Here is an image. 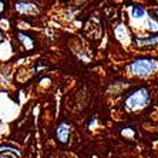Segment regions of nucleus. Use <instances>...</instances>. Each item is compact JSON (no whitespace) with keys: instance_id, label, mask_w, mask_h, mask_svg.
Wrapping results in <instances>:
<instances>
[{"instance_id":"nucleus-1","label":"nucleus","mask_w":158,"mask_h":158,"mask_svg":"<svg viewBox=\"0 0 158 158\" xmlns=\"http://www.w3.org/2000/svg\"><path fill=\"white\" fill-rule=\"evenodd\" d=\"M155 61L152 59H138L130 66V71L135 76H148L155 70Z\"/></svg>"},{"instance_id":"nucleus-2","label":"nucleus","mask_w":158,"mask_h":158,"mask_svg":"<svg viewBox=\"0 0 158 158\" xmlns=\"http://www.w3.org/2000/svg\"><path fill=\"white\" fill-rule=\"evenodd\" d=\"M150 101V96H148V91L145 88H140L137 90L135 93H132L131 96L127 98L125 104L128 108L131 110H135V108H141V107H145Z\"/></svg>"},{"instance_id":"nucleus-3","label":"nucleus","mask_w":158,"mask_h":158,"mask_svg":"<svg viewBox=\"0 0 158 158\" xmlns=\"http://www.w3.org/2000/svg\"><path fill=\"white\" fill-rule=\"evenodd\" d=\"M16 9L22 15H36L37 13L36 4L31 3V2H23V0H20V2L16 3Z\"/></svg>"},{"instance_id":"nucleus-4","label":"nucleus","mask_w":158,"mask_h":158,"mask_svg":"<svg viewBox=\"0 0 158 158\" xmlns=\"http://www.w3.org/2000/svg\"><path fill=\"white\" fill-rule=\"evenodd\" d=\"M137 47H152L158 44V34L150 37V39H135Z\"/></svg>"},{"instance_id":"nucleus-5","label":"nucleus","mask_w":158,"mask_h":158,"mask_svg":"<svg viewBox=\"0 0 158 158\" xmlns=\"http://www.w3.org/2000/svg\"><path fill=\"white\" fill-rule=\"evenodd\" d=\"M69 137H70V127L67 124H61L57 128V138H59V141L60 143H67Z\"/></svg>"},{"instance_id":"nucleus-6","label":"nucleus","mask_w":158,"mask_h":158,"mask_svg":"<svg viewBox=\"0 0 158 158\" xmlns=\"http://www.w3.org/2000/svg\"><path fill=\"white\" fill-rule=\"evenodd\" d=\"M145 16V10L141 6H134L132 7V17L134 19H141Z\"/></svg>"},{"instance_id":"nucleus-7","label":"nucleus","mask_w":158,"mask_h":158,"mask_svg":"<svg viewBox=\"0 0 158 158\" xmlns=\"http://www.w3.org/2000/svg\"><path fill=\"white\" fill-rule=\"evenodd\" d=\"M19 39L22 40V43L26 44V48H31V46H33V40H31V39H30L27 34L19 33Z\"/></svg>"},{"instance_id":"nucleus-8","label":"nucleus","mask_w":158,"mask_h":158,"mask_svg":"<svg viewBox=\"0 0 158 158\" xmlns=\"http://www.w3.org/2000/svg\"><path fill=\"white\" fill-rule=\"evenodd\" d=\"M4 9H6V3H4V0H0V15L4 11Z\"/></svg>"},{"instance_id":"nucleus-9","label":"nucleus","mask_w":158,"mask_h":158,"mask_svg":"<svg viewBox=\"0 0 158 158\" xmlns=\"http://www.w3.org/2000/svg\"><path fill=\"white\" fill-rule=\"evenodd\" d=\"M157 15H158V13H157Z\"/></svg>"}]
</instances>
